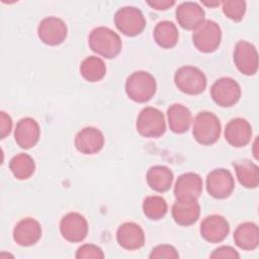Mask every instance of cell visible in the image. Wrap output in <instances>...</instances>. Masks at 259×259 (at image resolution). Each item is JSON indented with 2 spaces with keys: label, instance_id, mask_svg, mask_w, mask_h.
Wrapping results in <instances>:
<instances>
[{
  "label": "cell",
  "instance_id": "obj_1",
  "mask_svg": "<svg viewBox=\"0 0 259 259\" xmlns=\"http://www.w3.org/2000/svg\"><path fill=\"white\" fill-rule=\"evenodd\" d=\"M88 45L92 52L105 59L117 57L122 49L120 36L111 28L105 26H98L91 30L88 36Z\"/></svg>",
  "mask_w": 259,
  "mask_h": 259
},
{
  "label": "cell",
  "instance_id": "obj_2",
  "mask_svg": "<svg viewBox=\"0 0 259 259\" xmlns=\"http://www.w3.org/2000/svg\"><path fill=\"white\" fill-rule=\"evenodd\" d=\"M124 90L131 100L146 103L154 97L157 91L156 79L147 71H136L126 78Z\"/></svg>",
  "mask_w": 259,
  "mask_h": 259
},
{
  "label": "cell",
  "instance_id": "obj_3",
  "mask_svg": "<svg viewBox=\"0 0 259 259\" xmlns=\"http://www.w3.org/2000/svg\"><path fill=\"white\" fill-rule=\"evenodd\" d=\"M222 125L219 117L210 111H200L196 114L192 135L194 140L202 146H211L215 144L221 136Z\"/></svg>",
  "mask_w": 259,
  "mask_h": 259
},
{
  "label": "cell",
  "instance_id": "obj_4",
  "mask_svg": "<svg viewBox=\"0 0 259 259\" xmlns=\"http://www.w3.org/2000/svg\"><path fill=\"white\" fill-rule=\"evenodd\" d=\"M137 132L144 138L156 139L166 132V120L163 112L155 107H144L136 121Z\"/></svg>",
  "mask_w": 259,
  "mask_h": 259
},
{
  "label": "cell",
  "instance_id": "obj_5",
  "mask_svg": "<svg viewBox=\"0 0 259 259\" xmlns=\"http://www.w3.org/2000/svg\"><path fill=\"white\" fill-rule=\"evenodd\" d=\"M176 87L187 95H198L204 91L207 79L204 73L194 66H182L174 74Z\"/></svg>",
  "mask_w": 259,
  "mask_h": 259
},
{
  "label": "cell",
  "instance_id": "obj_6",
  "mask_svg": "<svg viewBox=\"0 0 259 259\" xmlns=\"http://www.w3.org/2000/svg\"><path fill=\"white\" fill-rule=\"evenodd\" d=\"M222 41V29L220 25L209 19H205L192 33V42L197 51L209 54L217 51Z\"/></svg>",
  "mask_w": 259,
  "mask_h": 259
},
{
  "label": "cell",
  "instance_id": "obj_7",
  "mask_svg": "<svg viewBox=\"0 0 259 259\" xmlns=\"http://www.w3.org/2000/svg\"><path fill=\"white\" fill-rule=\"evenodd\" d=\"M114 24L122 34L126 36H136L143 32L147 21L139 8L124 6L115 12Z\"/></svg>",
  "mask_w": 259,
  "mask_h": 259
},
{
  "label": "cell",
  "instance_id": "obj_8",
  "mask_svg": "<svg viewBox=\"0 0 259 259\" xmlns=\"http://www.w3.org/2000/svg\"><path fill=\"white\" fill-rule=\"evenodd\" d=\"M241 87L231 77H222L214 81L210 87V97L221 107H232L241 98Z\"/></svg>",
  "mask_w": 259,
  "mask_h": 259
},
{
  "label": "cell",
  "instance_id": "obj_9",
  "mask_svg": "<svg viewBox=\"0 0 259 259\" xmlns=\"http://www.w3.org/2000/svg\"><path fill=\"white\" fill-rule=\"evenodd\" d=\"M205 187L207 193L211 197L225 199L233 193L235 189V180L229 170L218 168L207 174Z\"/></svg>",
  "mask_w": 259,
  "mask_h": 259
},
{
  "label": "cell",
  "instance_id": "obj_10",
  "mask_svg": "<svg viewBox=\"0 0 259 259\" xmlns=\"http://www.w3.org/2000/svg\"><path fill=\"white\" fill-rule=\"evenodd\" d=\"M233 60L240 73L253 76L258 71V53L255 46L247 40H239L233 52Z\"/></svg>",
  "mask_w": 259,
  "mask_h": 259
},
{
  "label": "cell",
  "instance_id": "obj_11",
  "mask_svg": "<svg viewBox=\"0 0 259 259\" xmlns=\"http://www.w3.org/2000/svg\"><path fill=\"white\" fill-rule=\"evenodd\" d=\"M88 230L87 220L76 211L68 212L60 222V233L70 243L82 242L87 237Z\"/></svg>",
  "mask_w": 259,
  "mask_h": 259
},
{
  "label": "cell",
  "instance_id": "obj_12",
  "mask_svg": "<svg viewBox=\"0 0 259 259\" xmlns=\"http://www.w3.org/2000/svg\"><path fill=\"white\" fill-rule=\"evenodd\" d=\"M68 34L65 21L56 16L44 18L37 26V36L41 42L48 46H59L64 42Z\"/></svg>",
  "mask_w": 259,
  "mask_h": 259
},
{
  "label": "cell",
  "instance_id": "obj_13",
  "mask_svg": "<svg viewBox=\"0 0 259 259\" xmlns=\"http://www.w3.org/2000/svg\"><path fill=\"white\" fill-rule=\"evenodd\" d=\"M104 142V136L100 130L94 126H86L76 134L74 145L81 154L94 155L102 150Z\"/></svg>",
  "mask_w": 259,
  "mask_h": 259
},
{
  "label": "cell",
  "instance_id": "obj_14",
  "mask_svg": "<svg viewBox=\"0 0 259 259\" xmlns=\"http://www.w3.org/2000/svg\"><path fill=\"white\" fill-rule=\"evenodd\" d=\"M200 235L208 243L223 242L230 233V224L226 218L220 214L205 217L200 224Z\"/></svg>",
  "mask_w": 259,
  "mask_h": 259
},
{
  "label": "cell",
  "instance_id": "obj_15",
  "mask_svg": "<svg viewBox=\"0 0 259 259\" xmlns=\"http://www.w3.org/2000/svg\"><path fill=\"white\" fill-rule=\"evenodd\" d=\"M41 234L42 230L38 221L32 218H24L15 225L12 238L17 245L30 247L40 240Z\"/></svg>",
  "mask_w": 259,
  "mask_h": 259
},
{
  "label": "cell",
  "instance_id": "obj_16",
  "mask_svg": "<svg viewBox=\"0 0 259 259\" xmlns=\"http://www.w3.org/2000/svg\"><path fill=\"white\" fill-rule=\"evenodd\" d=\"M178 24L186 30L196 29L204 20L205 12L196 2L186 1L180 3L175 11Z\"/></svg>",
  "mask_w": 259,
  "mask_h": 259
},
{
  "label": "cell",
  "instance_id": "obj_17",
  "mask_svg": "<svg viewBox=\"0 0 259 259\" xmlns=\"http://www.w3.org/2000/svg\"><path fill=\"white\" fill-rule=\"evenodd\" d=\"M202 178L194 172L181 174L174 185V196L176 199H197L202 193Z\"/></svg>",
  "mask_w": 259,
  "mask_h": 259
},
{
  "label": "cell",
  "instance_id": "obj_18",
  "mask_svg": "<svg viewBox=\"0 0 259 259\" xmlns=\"http://www.w3.org/2000/svg\"><path fill=\"white\" fill-rule=\"evenodd\" d=\"M225 139L234 148L247 146L252 138L251 123L242 117L231 119L225 127Z\"/></svg>",
  "mask_w": 259,
  "mask_h": 259
},
{
  "label": "cell",
  "instance_id": "obj_19",
  "mask_svg": "<svg viewBox=\"0 0 259 259\" xmlns=\"http://www.w3.org/2000/svg\"><path fill=\"white\" fill-rule=\"evenodd\" d=\"M40 137L38 122L32 117H23L16 123L14 130V140L16 144L24 150L33 148Z\"/></svg>",
  "mask_w": 259,
  "mask_h": 259
},
{
  "label": "cell",
  "instance_id": "obj_20",
  "mask_svg": "<svg viewBox=\"0 0 259 259\" xmlns=\"http://www.w3.org/2000/svg\"><path fill=\"white\" fill-rule=\"evenodd\" d=\"M116 241L121 248L128 251L141 249L145 245L144 230L137 223H123L116 230Z\"/></svg>",
  "mask_w": 259,
  "mask_h": 259
},
{
  "label": "cell",
  "instance_id": "obj_21",
  "mask_svg": "<svg viewBox=\"0 0 259 259\" xmlns=\"http://www.w3.org/2000/svg\"><path fill=\"white\" fill-rule=\"evenodd\" d=\"M174 222L182 227H189L197 222L200 215V205L197 199H176L171 208Z\"/></svg>",
  "mask_w": 259,
  "mask_h": 259
},
{
  "label": "cell",
  "instance_id": "obj_22",
  "mask_svg": "<svg viewBox=\"0 0 259 259\" xmlns=\"http://www.w3.org/2000/svg\"><path fill=\"white\" fill-rule=\"evenodd\" d=\"M236 246L244 251H253L259 245V230L255 223L245 222L240 224L234 232Z\"/></svg>",
  "mask_w": 259,
  "mask_h": 259
},
{
  "label": "cell",
  "instance_id": "obj_23",
  "mask_svg": "<svg viewBox=\"0 0 259 259\" xmlns=\"http://www.w3.org/2000/svg\"><path fill=\"white\" fill-rule=\"evenodd\" d=\"M167 120L170 130L175 134L186 133L192 122L191 111L180 103H174L167 109Z\"/></svg>",
  "mask_w": 259,
  "mask_h": 259
},
{
  "label": "cell",
  "instance_id": "obj_24",
  "mask_svg": "<svg viewBox=\"0 0 259 259\" xmlns=\"http://www.w3.org/2000/svg\"><path fill=\"white\" fill-rule=\"evenodd\" d=\"M172 170L164 165L152 166L146 174V180L151 189L157 192H166L170 189L173 182Z\"/></svg>",
  "mask_w": 259,
  "mask_h": 259
},
{
  "label": "cell",
  "instance_id": "obj_25",
  "mask_svg": "<svg viewBox=\"0 0 259 259\" xmlns=\"http://www.w3.org/2000/svg\"><path fill=\"white\" fill-rule=\"evenodd\" d=\"M233 166L237 179L243 187L253 189L259 185V168L254 162L244 159L234 162Z\"/></svg>",
  "mask_w": 259,
  "mask_h": 259
},
{
  "label": "cell",
  "instance_id": "obj_26",
  "mask_svg": "<svg viewBox=\"0 0 259 259\" xmlns=\"http://www.w3.org/2000/svg\"><path fill=\"white\" fill-rule=\"evenodd\" d=\"M153 36L156 44L162 49H172L178 42L179 32L173 22L163 20L156 24L153 31Z\"/></svg>",
  "mask_w": 259,
  "mask_h": 259
},
{
  "label": "cell",
  "instance_id": "obj_27",
  "mask_svg": "<svg viewBox=\"0 0 259 259\" xmlns=\"http://www.w3.org/2000/svg\"><path fill=\"white\" fill-rule=\"evenodd\" d=\"M79 71L83 79L94 83L104 78L106 74V65L101 58L89 56L81 62Z\"/></svg>",
  "mask_w": 259,
  "mask_h": 259
},
{
  "label": "cell",
  "instance_id": "obj_28",
  "mask_svg": "<svg viewBox=\"0 0 259 259\" xmlns=\"http://www.w3.org/2000/svg\"><path fill=\"white\" fill-rule=\"evenodd\" d=\"M9 169L16 179L26 180L33 175L35 163L30 155L19 153L9 161Z\"/></svg>",
  "mask_w": 259,
  "mask_h": 259
},
{
  "label": "cell",
  "instance_id": "obj_29",
  "mask_svg": "<svg viewBox=\"0 0 259 259\" xmlns=\"http://www.w3.org/2000/svg\"><path fill=\"white\" fill-rule=\"evenodd\" d=\"M143 212L152 221H159L163 219L168 211V204L166 200L159 195L147 196L143 201Z\"/></svg>",
  "mask_w": 259,
  "mask_h": 259
},
{
  "label": "cell",
  "instance_id": "obj_30",
  "mask_svg": "<svg viewBox=\"0 0 259 259\" xmlns=\"http://www.w3.org/2000/svg\"><path fill=\"white\" fill-rule=\"evenodd\" d=\"M223 13L229 19L239 22L246 13V2L243 0H226L221 2Z\"/></svg>",
  "mask_w": 259,
  "mask_h": 259
},
{
  "label": "cell",
  "instance_id": "obj_31",
  "mask_svg": "<svg viewBox=\"0 0 259 259\" xmlns=\"http://www.w3.org/2000/svg\"><path fill=\"white\" fill-rule=\"evenodd\" d=\"M75 257L77 259H102L104 258V253L97 245L83 244L77 249Z\"/></svg>",
  "mask_w": 259,
  "mask_h": 259
},
{
  "label": "cell",
  "instance_id": "obj_32",
  "mask_svg": "<svg viewBox=\"0 0 259 259\" xmlns=\"http://www.w3.org/2000/svg\"><path fill=\"white\" fill-rule=\"evenodd\" d=\"M150 259H178L179 254L172 245L162 244L154 247L149 255Z\"/></svg>",
  "mask_w": 259,
  "mask_h": 259
},
{
  "label": "cell",
  "instance_id": "obj_33",
  "mask_svg": "<svg viewBox=\"0 0 259 259\" xmlns=\"http://www.w3.org/2000/svg\"><path fill=\"white\" fill-rule=\"evenodd\" d=\"M212 259H220V258H233L237 259L240 258V254L236 249H234L231 246H221L212 251V253L209 255Z\"/></svg>",
  "mask_w": 259,
  "mask_h": 259
},
{
  "label": "cell",
  "instance_id": "obj_34",
  "mask_svg": "<svg viewBox=\"0 0 259 259\" xmlns=\"http://www.w3.org/2000/svg\"><path fill=\"white\" fill-rule=\"evenodd\" d=\"M12 119L9 114H7L5 111L0 112V138L1 140H4L12 131Z\"/></svg>",
  "mask_w": 259,
  "mask_h": 259
},
{
  "label": "cell",
  "instance_id": "obj_35",
  "mask_svg": "<svg viewBox=\"0 0 259 259\" xmlns=\"http://www.w3.org/2000/svg\"><path fill=\"white\" fill-rule=\"evenodd\" d=\"M175 1H170V0H152V1H147V4L155 10H159V11H164L167 10L169 8H171L172 6L175 5Z\"/></svg>",
  "mask_w": 259,
  "mask_h": 259
},
{
  "label": "cell",
  "instance_id": "obj_36",
  "mask_svg": "<svg viewBox=\"0 0 259 259\" xmlns=\"http://www.w3.org/2000/svg\"><path fill=\"white\" fill-rule=\"evenodd\" d=\"M201 3L207 7H210V8H215L217 6H220L221 5V2L220 1H201Z\"/></svg>",
  "mask_w": 259,
  "mask_h": 259
},
{
  "label": "cell",
  "instance_id": "obj_37",
  "mask_svg": "<svg viewBox=\"0 0 259 259\" xmlns=\"http://www.w3.org/2000/svg\"><path fill=\"white\" fill-rule=\"evenodd\" d=\"M257 139L255 140V143H254V145H253V147H254V152H253V155H254V157H255V159H258V153H257V151H256V148H257Z\"/></svg>",
  "mask_w": 259,
  "mask_h": 259
}]
</instances>
